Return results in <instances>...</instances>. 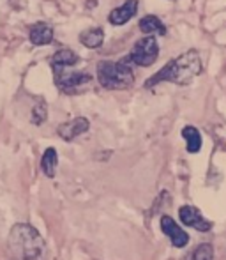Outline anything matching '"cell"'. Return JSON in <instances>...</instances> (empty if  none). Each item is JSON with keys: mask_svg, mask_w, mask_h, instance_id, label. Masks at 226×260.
Listing matches in <instances>:
<instances>
[{"mask_svg": "<svg viewBox=\"0 0 226 260\" xmlns=\"http://www.w3.org/2000/svg\"><path fill=\"white\" fill-rule=\"evenodd\" d=\"M7 250L14 260H48V248L35 226L16 223L7 236Z\"/></svg>", "mask_w": 226, "mask_h": 260, "instance_id": "6da1fadb", "label": "cell"}, {"mask_svg": "<svg viewBox=\"0 0 226 260\" xmlns=\"http://www.w3.org/2000/svg\"><path fill=\"white\" fill-rule=\"evenodd\" d=\"M202 73V58L196 50H187L185 53L178 55L171 62L165 66L158 75L148 78L145 82L147 89H152L154 85L161 82H171L175 85H189L196 76Z\"/></svg>", "mask_w": 226, "mask_h": 260, "instance_id": "7a4b0ae2", "label": "cell"}, {"mask_svg": "<svg viewBox=\"0 0 226 260\" xmlns=\"http://www.w3.org/2000/svg\"><path fill=\"white\" fill-rule=\"evenodd\" d=\"M97 80L108 90H126L134 85V73L126 57L122 60H103L97 64Z\"/></svg>", "mask_w": 226, "mask_h": 260, "instance_id": "3957f363", "label": "cell"}, {"mask_svg": "<svg viewBox=\"0 0 226 260\" xmlns=\"http://www.w3.org/2000/svg\"><path fill=\"white\" fill-rule=\"evenodd\" d=\"M53 68V80L58 90L64 94H80L85 85L90 83V75H87L85 71H67V68L62 66H52Z\"/></svg>", "mask_w": 226, "mask_h": 260, "instance_id": "277c9868", "label": "cell"}, {"mask_svg": "<svg viewBox=\"0 0 226 260\" xmlns=\"http://www.w3.org/2000/svg\"><path fill=\"white\" fill-rule=\"evenodd\" d=\"M159 57V45L156 41L154 36H147V38L140 39L136 45L133 46L131 53L127 55V60L129 64H136L141 68H148L152 66Z\"/></svg>", "mask_w": 226, "mask_h": 260, "instance_id": "5b68a950", "label": "cell"}, {"mask_svg": "<svg viewBox=\"0 0 226 260\" xmlns=\"http://www.w3.org/2000/svg\"><path fill=\"white\" fill-rule=\"evenodd\" d=\"M159 225H161L163 234L168 236V239L171 241V244H173L175 248H185L189 244V236L184 232V229H182L171 216H168V214L161 216Z\"/></svg>", "mask_w": 226, "mask_h": 260, "instance_id": "8992f818", "label": "cell"}, {"mask_svg": "<svg viewBox=\"0 0 226 260\" xmlns=\"http://www.w3.org/2000/svg\"><path fill=\"white\" fill-rule=\"evenodd\" d=\"M178 218L185 226L198 230V232H209L212 229V223L207 218H203V214L193 206H182L178 209Z\"/></svg>", "mask_w": 226, "mask_h": 260, "instance_id": "52a82bcc", "label": "cell"}, {"mask_svg": "<svg viewBox=\"0 0 226 260\" xmlns=\"http://www.w3.org/2000/svg\"><path fill=\"white\" fill-rule=\"evenodd\" d=\"M89 127H90L89 119H85V117H76V119L60 124V126L57 127V133L62 140L71 142V140H74L76 137H80V135L87 133Z\"/></svg>", "mask_w": 226, "mask_h": 260, "instance_id": "ba28073f", "label": "cell"}, {"mask_svg": "<svg viewBox=\"0 0 226 260\" xmlns=\"http://www.w3.org/2000/svg\"><path fill=\"white\" fill-rule=\"evenodd\" d=\"M136 11H138V0H126L122 6L113 9L108 14V21L111 25H115V27H120V25L127 23L136 14Z\"/></svg>", "mask_w": 226, "mask_h": 260, "instance_id": "9c48e42d", "label": "cell"}, {"mask_svg": "<svg viewBox=\"0 0 226 260\" xmlns=\"http://www.w3.org/2000/svg\"><path fill=\"white\" fill-rule=\"evenodd\" d=\"M28 38H30L32 45L35 46H46L53 41V28L48 23H34L28 30Z\"/></svg>", "mask_w": 226, "mask_h": 260, "instance_id": "30bf717a", "label": "cell"}, {"mask_svg": "<svg viewBox=\"0 0 226 260\" xmlns=\"http://www.w3.org/2000/svg\"><path fill=\"white\" fill-rule=\"evenodd\" d=\"M138 27H140V30L147 36H154V34L165 36L166 34V25L163 23L158 16H154V14H147V16L141 18Z\"/></svg>", "mask_w": 226, "mask_h": 260, "instance_id": "8fae6325", "label": "cell"}, {"mask_svg": "<svg viewBox=\"0 0 226 260\" xmlns=\"http://www.w3.org/2000/svg\"><path fill=\"white\" fill-rule=\"evenodd\" d=\"M104 41V32L101 27H96V28H89V30L82 32L80 34V43L87 48L94 50V48H99Z\"/></svg>", "mask_w": 226, "mask_h": 260, "instance_id": "7c38bea8", "label": "cell"}, {"mask_svg": "<svg viewBox=\"0 0 226 260\" xmlns=\"http://www.w3.org/2000/svg\"><path fill=\"white\" fill-rule=\"evenodd\" d=\"M182 138H184L185 144H187L189 154L200 152V149H202V135H200V131L196 129L195 126H185L184 129H182Z\"/></svg>", "mask_w": 226, "mask_h": 260, "instance_id": "4fadbf2b", "label": "cell"}, {"mask_svg": "<svg viewBox=\"0 0 226 260\" xmlns=\"http://www.w3.org/2000/svg\"><path fill=\"white\" fill-rule=\"evenodd\" d=\"M57 165H58L57 151L53 147H48L45 151V154H43V157H41V170H43V174H45L48 179H53V177H55Z\"/></svg>", "mask_w": 226, "mask_h": 260, "instance_id": "5bb4252c", "label": "cell"}, {"mask_svg": "<svg viewBox=\"0 0 226 260\" xmlns=\"http://www.w3.org/2000/svg\"><path fill=\"white\" fill-rule=\"evenodd\" d=\"M80 62L78 53H74L69 48H62L52 57V66H62V68H72Z\"/></svg>", "mask_w": 226, "mask_h": 260, "instance_id": "9a60e30c", "label": "cell"}, {"mask_svg": "<svg viewBox=\"0 0 226 260\" xmlns=\"http://www.w3.org/2000/svg\"><path fill=\"white\" fill-rule=\"evenodd\" d=\"M32 124H35V126H41V124L46 122V119H48V105L45 103V101H39L37 105L32 108Z\"/></svg>", "mask_w": 226, "mask_h": 260, "instance_id": "2e32d148", "label": "cell"}, {"mask_svg": "<svg viewBox=\"0 0 226 260\" xmlns=\"http://www.w3.org/2000/svg\"><path fill=\"white\" fill-rule=\"evenodd\" d=\"M187 260H214V248L212 244L203 243L200 246L195 248V251L191 253V257Z\"/></svg>", "mask_w": 226, "mask_h": 260, "instance_id": "e0dca14e", "label": "cell"}]
</instances>
